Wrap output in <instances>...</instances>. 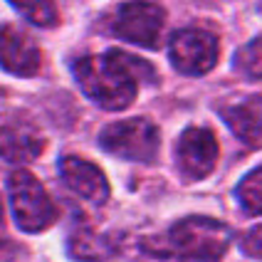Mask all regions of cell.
<instances>
[{
  "instance_id": "6da1fadb",
  "label": "cell",
  "mask_w": 262,
  "mask_h": 262,
  "mask_svg": "<svg viewBox=\"0 0 262 262\" xmlns=\"http://www.w3.org/2000/svg\"><path fill=\"white\" fill-rule=\"evenodd\" d=\"M74 77L82 92L102 109H126L144 79H154V70L144 59L109 50L104 55H89L74 62Z\"/></svg>"
},
{
  "instance_id": "7a4b0ae2",
  "label": "cell",
  "mask_w": 262,
  "mask_h": 262,
  "mask_svg": "<svg viewBox=\"0 0 262 262\" xmlns=\"http://www.w3.org/2000/svg\"><path fill=\"white\" fill-rule=\"evenodd\" d=\"M230 243V230L213 218L193 215L176 223L171 230V248L190 262H218Z\"/></svg>"
},
{
  "instance_id": "3957f363",
  "label": "cell",
  "mask_w": 262,
  "mask_h": 262,
  "mask_svg": "<svg viewBox=\"0 0 262 262\" xmlns=\"http://www.w3.org/2000/svg\"><path fill=\"white\" fill-rule=\"evenodd\" d=\"M8 193L13 203L15 223L25 233H40L57 215L47 190L30 171H15L8 178Z\"/></svg>"
},
{
  "instance_id": "277c9868",
  "label": "cell",
  "mask_w": 262,
  "mask_h": 262,
  "mask_svg": "<svg viewBox=\"0 0 262 262\" xmlns=\"http://www.w3.org/2000/svg\"><path fill=\"white\" fill-rule=\"evenodd\" d=\"M104 151L126 161H148L159 154V129L146 119H126L109 124L99 136Z\"/></svg>"
},
{
  "instance_id": "5b68a950",
  "label": "cell",
  "mask_w": 262,
  "mask_h": 262,
  "mask_svg": "<svg viewBox=\"0 0 262 262\" xmlns=\"http://www.w3.org/2000/svg\"><path fill=\"white\" fill-rule=\"evenodd\" d=\"M163 23H166V13L156 3L131 0V3H124L117 10L112 30H114L117 37L126 40V42L154 50L161 42Z\"/></svg>"
},
{
  "instance_id": "8992f818",
  "label": "cell",
  "mask_w": 262,
  "mask_h": 262,
  "mask_svg": "<svg viewBox=\"0 0 262 262\" xmlns=\"http://www.w3.org/2000/svg\"><path fill=\"white\" fill-rule=\"evenodd\" d=\"M168 55L178 72L190 74V77L205 74L218 62V37L208 30L198 28L178 30L171 37Z\"/></svg>"
},
{
  "instance_id": "52a82bcc",
  "label": "cell",
  "mask_w": 262,
  "mask_h": 262,
  "mask_svg": "<svg viewBox=\"0 0 262 262\" xmlns=\"http://www.w3.org/2000/svg\"><path fill=\"white\" fill-rule=\"evenodd\" d=\"M215 161H218V139L210 129L190 126L181 134L176 144V163L186 178L190 181L205 178L215 168Z\"/></svg>"
},
{
  "instance_id": "ba28073f",
  "label": "cell",
  "mask_w": 262,
  "mask_h": 262,
  "mask_svg": "<svg viewBox=\"0 0 262 262\" xmlns=\"http://www.w3.org/2000/svg\"><path fill=\"white\" fill-rule=\"evenodd\" d=\"M0 67L17 77H32L40 70V50L15 25L0 28Z\"/></svg>"
},
{
  "instance_id": "9c48e42d",
  "label": "cell",
  "mask_w": 262,
  "mask_h": 262,
  "mask_svg": "<svg viewBox=\"0 0 262 262\" xmlns=\"http://www.w3.org/2000/svg\"><path fill=\"white\" fill-rule=\"evenodd\" d=\"M59 176L77 195H82L89 203L99 205L109 198V183L104 173L94 163L79 159V156H64L59 161Z\"/></svg>"
},
{
  "instance_id": "30bf717a",
  "label": "cell",
  "mask_w": 262,
  "mask_h": 262,
  "mask_svg": "<svg viewBox=\"0 0 262 262\" xmlns=\"http://www.w3.org/2000/svg\"><path fill=\"white\" fill-rule=\"evenodd\" d=\"M225 124L250 148H262V97L250 94L220 109Z\"/></svg>"
},
{
  "instance_id": "8fae6325",
  "label": "cell",
  "mask_w": 262,
  "mask_h": 262,
  "mask_svg": "<svg viewBox=\"0 0 262 262\" xmlns=\"http://www.w3.org/2000/svg\"><path fill=\"white\" fill-rule=\"evenodd\" d=\"M42 151V144L37 136H32L23 129L5 126L0 129V156L10 163H28L37 159V154Z\"/></svg>"
},
{
  "instance_id": "7c38bea8",
  "label": "cell",
  "mask_w": 262,
  "mask_h": 262,
  "mask_svg": "<svg viewBox=\"0 0 262 262\" xmlns=\"http://www.w3.org/2000/svg\"><path fill=\"white\" fill-rule=\"evenodd\" d=\"M70 255L77 262H109L114 257V245L94 233H79L70 240Z\"/></svg>"
},
{
  "instance_id": "4fadbf2b",
  "label": "cell",
  "mask_w": 262,
  "mask_h": 262,
  "mask_svg": "<svg viewBox=\"0 0 262 262\" xmlns=\"http://www.w3.org/2000/svg\"><path fill=\"white\" fill-rule=\"evenodd\" d=\"M237 201L250 215H262V166L250 171L237 186Z\"/></svg>"
},
{
  "instance_id": "5bb4252c",
  "label": "cell",
  "mask_w": 262,
  "mask_h": 262,
  "mask_svg": "<svg viewBox=\"0 0 262 262\" xmlns=\"http://www.w3.org/2000/svg\"><path fill=\"white\" fill-rule=\"evenodd\" d=\"M17 13H23L30 23L40 25V28H50L57 23V5L55 0H10Z\"/></svg>"
},
{
  "instance_id": "9a60e30c",
  "label": "cell",
  "mask_w": 262,
  "mask_h": 262,
  "mask_svg": "<svg viewBox=\"0 0 262 262\" xmlns=\"http://www.w3.org/2000/svg\"><path fill=\"white\" fill-rule=\"evenodd\" d=\"M235 70L250 79H262V35L248 42L235 57Z\"/></svg>"
},
{
  "instance_id": "2e32d148",
  "label": "cell",
  "mask_w": 262,
  "mask_h": 262,
  "mask_svg": "<svg viewBox=\"0 0 262 262\" xmlns=\"http://www.w3.org/2000/svg\"><path fill=\"white\" fill-rule=\"evenodd\" d=\"M240 248H243V252H245V255L255 257V260H262V225L252 228V230L243 237Z\"/></svg>"
},
{
  "instance_id": "e0dca14e",
  "label": "cell",
  "mask_w": 262,
  "mask_h": 262,
  "mask_svg": "<svg viewBox=\"0 0 262 262\" xmlns=\"http://www.w3.org/2000/svg\"><path fill=\"white\" fill-rule=\"evenodd\" d=\"M0 218H3V203H0Z\"/></svg>"
}]
</instances>
